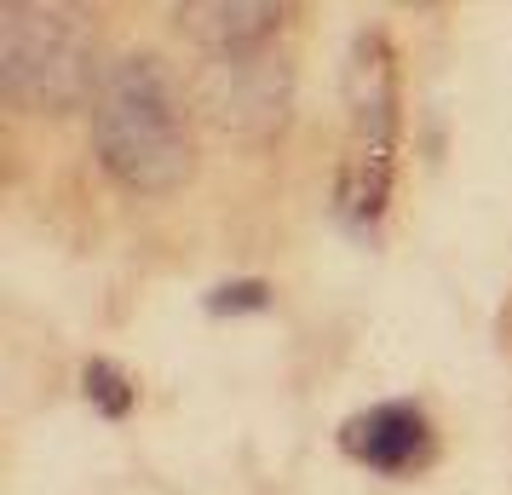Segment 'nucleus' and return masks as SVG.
<instances>
[{"instance_id": "obj_1", "label": "nucleus", "mask_w": 512, "mask_h": 495, "mask_svg": "<svg viewBox=\"0 0 512 495\" xmlns=\"http://www.w3.org/2000/svg\"><path fill=\"white\" fill-rule=\"evenodd\" d=\"M93 144L104 173L133 196H167L190 179L185 98L150 52L116 58L93 93Z\"/></svg>"}, {"instance_id": "obj_2", "label": "nucleus", "mask_w": 512, "mask_h": 495, "mask_svg": "<svg viewBox=\"0 0 512 495\" xmlns=\"http://www.w3.org/2000/svg\"><path fill=\"white\" fill-rule=\"evenodd\" d=\"M98 47L81 6L0 0V81L35 116H64L98 93Z\"/></svg>"}, {"instance_id": "obj_3", "label": "nucleus", "mask_w": 512, "mask_h": 495, "mask_svg": "<svg viewBox=\"0 0 512 495\" xmlns=\"http://www.w3.org/2000/svg\"><path fill=\"white\" fill-rule=\"evenodd\" d=\"M196 110L236 139H271L288 121V98H294V75L271 47L259 52H208V64L190 81Z\"/></svg>"}, {"instance_id": "obj_4", "label": "nucleus", "mask_w": 512, "mask_h": 495, "mask_svg": "<svg viewBox=\"0 0 512 495\" xmlns=\"http://www.w3.org/2000/svg\"><path fill=\"white\" fill-rule=\"evenodd\" d=\"M346 116H351V150H374V156L397 150V58L380 29H363L351 41Z\"/></svg>"}, {"instance_id": "obj_5", "label": "nucleus", "mask_w": 512, "mask_h": 495, "mask_svg": "<svg viewBox=\"0 0 512 495\" xmlns=\"http://www.w3.org/2000/svg\"><path fill=\"white\" fill-rule=\"evenodd\" d=\"M173 24L202 52H259L288 24V0H179Z\"/></svg>"}, {"instance_id": "obj_6", "label": "nucleus", "mask_w": 512, "mask_h": 495, "mask_svg": "<svg viewBox=\"0 0 512 495\" xmlns=\"http://www.w3.org/2000/svg\"><path fill=\"white\" fill-rule=\"evenodd\" d=\"M340 444L351 461H363L374 472H403L426 455V415L409 403H380L369 415H351Z\"/></svg>"}, {"instance_id": "obj_7", "label": "nucleus", "mask_w": 512, "mask_h": 495, "mask_svg": "<svg viewBox=\"0 0 512 495\" xmlns=\"http://www.w3.org/2000/svg\"><path fill=\"white\" fill-rule=\"evenodd\" d=\"M340 219L369 231L374 219L392 202V156H374V150H351L346 167H340Z\"/></svg>"}, {"instance_id": "obj_8", "label": "nucleus", "mask_w": 512, "mask_h": 495, "mask_svg": "<svg viewBox=\"0 0 512 495\" xmlns=\"http://www.w3.org/2000/svg\"><path fill=\"white\" fill-rule=\"evenodd\" d=\"M81 386H87V403H93L98 415H110V421H121L133 409V380L121 375L116 363H104V357H93L81 369Z\"/></svg>"}, {"instance_id": "obj_9", "label": "nucleus", "mask_w": 512, "mask_h": 495, "mask_svg": "<svg viewBox=\"0 0 512 495\" xmlns=\"http://www.w3.org/2000/svg\"><path fill=\"white\" fill-rule=\"evenodd\" d=\"M271 306V288L265 283H225V288H213V300H208V311H265Z\"/></svg>"}, {"instance_id": "obj_10", "label": "nucleus", "mask_w": 512, "mask_h": 495, "mask_svg": "<svg viewBox=\"0 0 512 495\" xmlns=\"http://www.w3.org/2000/svg\"><path fill=\"white\" fill-rule=\"evenodd\" d=\"M41 6H81V0H41Z\"/></svg>"}, {"instance_id": "obj_11", "label": "nucleus", "mask_w": 512, "mask_h": 495, "mask_svg": "<svg viewBox=\"0 0 512 495\" xmlns=\"http://www.w3.org/2000/svg\"><path fill=\"white\" fill-rule=\"evenodd\" d=\"M403 6H426V0H403Z\"/></svg>"}]
</instances>
